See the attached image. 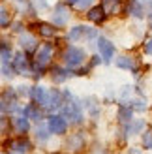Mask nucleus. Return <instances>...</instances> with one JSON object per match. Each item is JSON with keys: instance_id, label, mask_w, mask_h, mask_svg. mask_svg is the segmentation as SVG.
Listing matches in <instances>:
<instances>
[{"instance_id": "f257e3e1", "label": "nucleus", "mask_w": 152, "mask_h": 154, "mask_svg": "<svg viewBox=\"0 0 152 154\" xmlns=\"http://www.w3.org/2000/svg\"><path fill=\"white\" fill-rule=\"evenodd\" d=\"M85 60H87V53H85V49L75 47V45L68 47V51L64 53V62L70 66V68H77V66H81L83 62H85Z\"/></svg>"}, {"instance_id": "c756f323", "label": "nucleus", "mask_w": 152, "mask_h": 154, "mask_svg": "<svg viewBox=\"0 0 152 154\" xmlns=\"http://www.w3.org/2000/svg\"><path fill=\"white\" fill-rule=\"evenodd\" d=\"M47 134H45V130H38V139H41V141H45V139H47Z\"/></svg>"}, {"instance_id": "7c9ffc66", "label": "nucleus", "mask_w": 152, "mask_h": 154, "mask_svg": "<svg viewBox=\"0 0 152 154\" xmlns=\"http://www.w3.org/2000/svg\"><path fill=\"white\" fill-rule=\"evenodd\" d=\"M28 87H19V94H28Z\"/></svg>"}, {"instance_id": "4468645a", "label": "nucleus", "mask_w": 152, "mask_h": 154, "mask_svg": "<svg viewBox=\"0 0 152 154\" xmlns=\"http://www.w3.org/2000/svg\"><path fill=\"white\" fill-rule=\"evenodd\" d=\"M13 124H15V128H17L21 134H25L28 130V117H26V115H25V117H15Z\"/></svg>"}, {"instance_id": "6e6552de", "label": "nucleus", "mask_w": 152, "mask_h": 154, "mask_svg": "<svg viewBox=\"0 0 152 154\" xmlns=\"http://www.w3.org/2000/svg\"><path fill=\"white\" fill-rule=\"evenodd\" d=\"M85 36H94V32L92 30H87V26H75V28H71V32L68 34V38H70L71 42H77V40H81V38H85Z\"/></svg>"}, {"instance_id": "0eeeda50", "label": "nucleus", "mask_w": 152, "mask_h": 154, "mask_svg": "<svg viewBox=\"0 0 152 154\" xmlns=\"http://www.w3.org/2000/svg\"><path fill=\"white\" fill-rule=\"evenodd\" d=\"M32 98L36 100V103H40V105H45V107H47V103H49V94H47V90H45L43 87L32 88Z\"/></svg>"}, {"instance_id": "9b49d317", "label": "nucleus", "mask_w": 152, "mask_h": 154, "mask_svg": "<svg viewBox=\"0 0 152 154\" xmlns=\"http://www.w3.org/2000/svg\"><path fill=\"white\" fill-rule=\"evenodd\" d=\"M13 64H15V70H17L19 73H30V72H28V62H26V58L23 57V55H17V57H15Z\"/></svg>"}, {"instance_id": "20e7f679", "label": "nucleus", "mask_w": 152, "mask_h": 154, "mask_svg": "<svg viewBox=\"0 0 152 154\" xmlns=\"http://www.w3.org/2000/svg\"><path fill=\"white\" fill-rule=\"evenodd\" d=\"M64 117H68L71 122H81V119H83V113H81V107H79V103H75V102H68L66 105H64Z\"/></svg>"}, {"instance_id": "dca6fc26", "label": "nucleus", "mask_w": 152, "mask_h": 154, "mask_svg": "<svg viewBox=\"0 0 152 154\" xmlns=\"http://www.w3.org/2000/svg\"><path fill=\"white\" fill-rule=\"evenodd\" d=\"M68 77H70V72L62 70V68H55V70H53V79H55V83H62Z\"/></svg>"}, {"instance_id": "412c9836", "label": "nucleus", "mask_w": 152, "mask_h": 154, "mask_svg": "<svg viewBox=\"0 0 152 154\" xmlns=\"http://www.w3.org/2000/svg\"><path fill=\"white\" fill-rule=\"evenodd\" d=\"M66 2L75 6V8H79V10H85V8H90V4H92L94 0H66Z\"/></svg>"}, {"instance_id": "4be33fe9", "label": "nucleus", "mask_w": 152, "mask_h": 154, "mask_svg": "<svg viewBox=\"0 0 152 154\" xmlns=\"http://www.w3.org/2000/svg\"><path fill=\"white\" fill-rule=\"evenodd\" d=\"M105 11H117L120 8V0H103Z\"/></svg>"}, {"instance_id": "7ed1b4c3", "label": "nucleus", "mask_w": 152, "mask_h": 154, "mask_svg": "<svg viewBox=\"0 0 152 154\" xmlns=\"http://www.w3.org/2000/svg\"><path fill=\"white\" fill-rule=\"evenodd\" d=\"M98 49H100V55L105 62H111V58L115 57V45L105 38H98Z\"/></svg>"}, {"instance_id": "5701e85b", "label": "nucleus", "mask_w": 152, "mask_h": 154, "mask_svg": "<svg viewBox=\"0 0 152 154\" xmlns=\"http://www.w3.org/2000/svg\"><path fill=\"white\" fill-rule=\"evenodd\" d=\"M143 145H145V149H152V130H145L143 132Z\"/></svg>"}, {"instance_id": "f8f14e48", "label": "nucleus", "mask_w": 152, "mask_h": 154, "mask_svg": "<svg viewBox=\"0 0 152 154\" xmlns=\"http://www.w3.org/2000/svg\"><path fill=\"white\" fill-rule=\"evenodd\" d=\"M11 147H13V150H15V152L25 154V152H28V150H30V143L25 139V137H21V139H17V141L11 145Z\"/></svg>"}, {"instance_id": "a211bd4d", "label": "nucleus", "mask_w": 152, "mask_h": 154, "mask_svg": "<svg viewBox=\"0 0 152 154\" xmlns=\"http://www.w3.org/2000/svg\"><path fill=\"white\" fill-rule=\"evenodd\" d=\"M25 115H26L28 119H34V120H40V119H41V111L38 109L36 105H26Z\"/></svg>"}, {"instance_id": "cd10ccee", "label": "nucleus", "mask_w": 152, "mask_h": 154, "mask_svg": "<svg viewBox=\"0 0 152 154\" xmlns=\"http://www.w3.org/2000/svg\"><path fill=\"white\" fill-rule=\"evenodd\" d=\"M2 26H8V11H6V8H2Z\"/></svg>"}, {"instance_id": "9d476101", "label": "nucleus", "mask_w": 152, "mask_h": 154, "mask_svg": "<svg viewBox=\"0 0 152 154\" xmlns=\"http://www.w3.org/2000/svg\"><path fill=\"white\" fill-rule=\"evenodd\" d=\"M68 15H70V13H66V8L64 6H56V13L53 15V23H55L56 26H62V25H66Z\"/></svg>"}, {"instance_id": "f03ea898", "label": "nucleus", "mask_w": 152, "mask_h": 154, "mask_svg": "<svg viewBox=\"0 0 152 154\" xmlns=\"http://www.w3.org/2000/svg\"><path fill=\"white\" fill-rule=\"evenodd\" d=\"M49 132L53 134H66L68 130V122H66V117H60V115H53V117H49Z\"/></svg>"}, {"instance_id": "a878e982", "label": "nucleus", "mask_w": 152, "mask_h": 154, "mask_svg": "<svg viewBox=\"0 0 152 154\" xmlns=\"http://www.w3.org/2000/svg\"><path fill=\"white\" fill-rule=\"evenodd\" d=\"M34 4H36L38 10H45V8H47V2H45V0H34Z\"/></svg>"}, {"instance_id": "b1692460", "label": "nucleus", "mask_w": 152, "mask_h": 154, "mask_svg": "<svg viewBox=\"0 0 152 154\" xmlns=\"http://www.w3.org/2000/svg\"><path fill=\"white\" fill-rule=\"evenodd\" d=\"M10 58H11V51L8 49L6 43H2V62H10Z\"/></svg>"}, {"instance_id": "1a4fd4ad", "label": "nucleus", "mask_w": 152, "mask_h": 154, "mask_svg": "<svg viewBox=\"0 0 152 154\" xmlns=\"http://www.w3.org/2000/svg\"><path fill=\"white\" fill-rule=\"evenodd\" d=\"M128 13H132L133 17H137V19L145 17V10H143L139 0H130V4H128Z\"/></svg>"}, {"instance_id": "c85d7f7f", "label": "nucleus", "mask_w": 152, "mask_h": 154, "mask_svg": "<svg viewBox=\"0 0 152 154\" xmlns=\"http://www.w3.org/2000/svg\"><path fill=\"white\" fill-rule=\"evenodd\" d=\"M145 53L147 55H152V38L148 40V43H145Z\"/></svg>"}, {"instance_id": "2eb2a0df", "label": "nucleus", "mask_w": 152, "mask_h": 154, "mask_svg": "<svg viewBox=\"0 0 152 154\" xmlns=\"http://www.w3.org/2000/svg\"><path fill=\"white\" fill-rule=\"evenodd\" d=\"M117 66L118 68H126V70H135V62H133V58H130V57L117 58Z\"/></svg>"}, {"instance_id": "393cba45", "label": "nucleus", "mask_w": 152, "mask_h": 154, "mask_svg": "<svg viewBox=\"0 0 152 154\" xmlns=\"http://www.w3.org/2000/svg\"><path fill=\"white\" fill-rule=\"evenodd\" d=\"M141 128H143V120H137V122H135V124H133L130 130H128V132H130V135H132V134H137Z\"/></svg>"}, {"instance_id": "bb28decb", "label": "nucleus", "mask_w": 152, "mask_h": 154, "mask_svg": "<svg viewBox=\"0 0 152 154\" xmlns=\"http://www.w3.org/2000/svg\"><path fill=\"white\" fill-rule=\"evenodd\" d=\"M133 103H135L133 107H135V109H139V111H141V109H145V107H147V102H141V100H139V102H133Z\"/></svg>"}, {"instance_id": "423d86ee", "label": "nucleus", "mask_w": 152, "mask_h": 154, "mask_svg": "<svg viewBox=\"0 0 152 154\" xmlns=\"http://www.w3.org/2000/svg\"><path fill=\"white\" fill-rule=\"evenodd\" d=\"M88 19L92 21V23H103L105 21V17H107V11H105V8L102 6H96V8H90L88 10Z\"/></svg>"}, {"instance_id": "6ab92c4d", "label": "nucleus", "mask_w": 152, "mask_h": 154, "mask_svg": "<svg viewBox=\"0 0 152 154\" xmlns=\"http://www.w3.org/2000/svg\"><path fill=\"white\" fill-rule=\"evenodd\" d=\"M62 96H60V92L58 90H53L51 92V96H49V103H47V107L49 109H53V107H58L60 103H62V100H60Z\"/></svg>"}, {"instance_id": "39448f33", "label": "nucleus", "mask_w": 152, "mask_h": 154, "mask_svg": "<svg viewBox=\"0 0 152 154\" xmlns=\"http://www.w3.org/2000/svg\"><path fill=\"white\" fill-rule=\"evenodd\" d=\"M51 55H53L51 45H43V47H40V49H38V53H36V64L40 66V68L47 66L49 60H51Z\"/></svg>"}, {"instance_id": "f3484780", "label": "nucleus", "mask_w": 152, "mask_h": 154, "mask_svg": "<svg viewBox=\"0 0 152 154\" xmlns=\"http://www.w3.org/2000/svg\"><path fill=\"white\" fill-rule=\"evenodd\" d=\"M38 28H40V34L45 36V38L55 36V32H56V28H53L51 25H47V23H40V25H38Z\"/></svg>"}, {"instance_id": "ddd939ff", "label": "nucleus", "mask_w": 152, "mask_h": 154, "mask_svg": "<svg viewBox=\"0 0 152 154\" xmlns=\"http://www.w3.org/2000/svg\"><path fill=\"white\" fill-rule=\"evenodd\" d=\"M21 45L25 47V51H34L36 49V38H32L30 34L21 36Z\"/></svg>"}, {"instance_id": "aec40b11", "label": "nucleus", "mask_w": 152, "mask_h": 154, "mask_svg": "<svg viewBox=\"0 0 152 154\" xmlns=\"http://www.w3.org/2000/svg\"><path fill=\"white\" fill-rule=\"evenodd\" d=\"M118 119H120V122L132 120V107H120L118 109Z\"/></svg>"}]
</instances>
